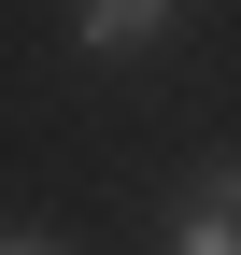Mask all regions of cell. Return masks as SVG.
<instances>
[{"instance_id":"cell-1","label":"cell","mask_w":241,"mask_h":255,"mask_svg":"<svg viewBox=\"0 0 241 255\" xmlns=\"http://www.w3.org/2000/svg\"><path fill=\"white\" fill-rule=\"evenodd\" d=\"M170 255H241V170H199V184H185V227H170Z\"/></svg>"},{"instance_id":"cell-2","label":"cell","mask_w":241,"mask_h":255,"mask_svg":"<svg viewBox=\"0 0 241 255\" xmlns=\"http://www.w3.org/2000/svg\"><path fill=\"white\" fill-rule=\"evenodd\" d=\"M156 28H170V0H71V43L85 57H142Z\"/></svg>"},{"instance_id":"cell-3","label":"cell","mask_w":241,"mask_h":255,"mask_svg":"<svg viewBox=\"0 0 241 255\" xmlns=\"http://www.w3.org/2000/svg\"><path fill=\"white\" fill-rule=\"evenodd\" d=\"M0 255H57V241H0Z\"/></svg>"}]
</instances>
